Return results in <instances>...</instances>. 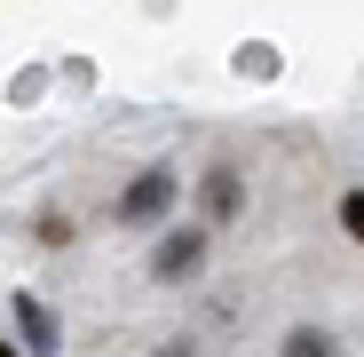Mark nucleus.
Returning a JSON list of instances; mask_svg holds the SVG:
<instances>
[{
  "instance_id": "obj_1",
  "label": "nucleus",
  "mask_w": 364,
  "mask_h": 357,
  "mask_svg": "<svg viewBox=\"0 0 364 357\" xmlns=\"http://www.w3.org/2000/svg\"><path fill=\"white\" fill-rule=\"evenodd\" d=\"M174 207H182V167H166V159H159V167H143L135 183L111 199V222H119V230H159Z\"/></svg>"
},
{
  "instance_id": "obj_2",
  "label": "nucleus",
  "mask_w": 364,
  "mask_h": 357,
  "mask_svg": "<svg viewBox=\"0 0 364 357\" xmlns=\"http://www.w3.org/2000/svg\"><path fill=\"white\" fill-rule=\"evenodd\" d=\"M214 254V230L206 222H159V247H151V278L159 286H191Z\"/></svg>"
},
{
  "instance_id": "obj_3",
  "label": "nucleus",
  "mask_w": 364,
  "mask_h": 357,
  "mask_svg": "<svg viewBox=\"0 0 364 357\" xmlns=\"http://www.w3.org/2000/svg\"><path fill=\"white\" fill-rule=\"evenodd\" d=\"M246 214V183H237V167H206L198 175V222L206 230H230Z\"/></svg>"
},
{
  "instance_id": "obj_4",
  "label": "nucleus",
  "mask_w": 364,
  "mask_h": 357,
  "mask_svg": "<svg viewBox=\"0 0 364 357\" xmlns=\"http://www.w3.org/2000/svg\"><path fill=\"white\" fill-rule=\"evenodd\" d=\"M277 357H341V333L333 326H285Z\"/></svg>"
},
{
  "instance_id": "obj_5",
  "label": "nucleus",
  "mask_w": 364,
  "mask_h": 357,
  "mask_svg": "<svg viewBox=\"0 0 364 357\" xmlns=\"http://www.w3.org/2000/svg\"><path fill=\"white\" fill-rule=\"evenodd\" d=\"M16 318H24V333H32V349H40V357H55V326H48V310L32 302V294H24V302H16Z\"/></svg>"
},
{
  "instance_id": "obj_6",
  "label": "nucleus",
  "mask_w": 364,
  "mask_h": 357,
  "mask_svg": "<svg viewBox=\"0 0 364 357\" xmlns=\"http://www.w3.org/2000/svg\"><path fill=\"white\" fill-rule=\"evenodd\" d=\"M341 238H348V247H364V183L341 191Z\"/></svg>"
},
{
  "instance_id": "obj_7",
  "label": "nucleus",
  "mask_w": 364,
  "mask_h": 357,
  "mask_svg": "<svg viewBox=\"0 0 364 357\" xmlns=\"http://www.w3.org/2000/svg\"><path fill=\"white\" fill-rule=\"evenodd\" d=\"M72 238H80L72 214H40V247H72Z\"/></svg>"
},
{
  "instance_id": "obj_8",
  "label": "nucleus",
  "mask_w": 364,
  "mask_h": 357,
  "mask_svg": "<svg viewBox=\"0 0 364 357\" xmlns=\"http://www.w3.org/2000/svg\"><path fill=\"white\" fill-rule=\"evenodd\" d=\"M0 357H24V349H16V341H9V333H0Z\"/></svg>"
}]
</instances>
